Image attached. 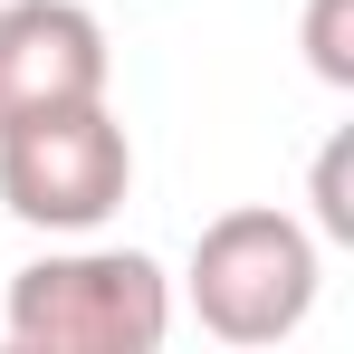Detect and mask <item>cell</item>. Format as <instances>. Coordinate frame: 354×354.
Listing matches in <instances>:
<instances>
[{
	"mask_svg": "<svg viewBox=\"0 0 354 354\" xmlns=\"http://www.w3.org/2000/svg\"><path fill=\"white\" fill-rule=\"evenodd\" d=\"M0 326L29 354H153L173 335V278L144 249H58L10 278Z\"/></svg>",
	"mask_w": 354,
	"mask_h": 354,
	"instance_id": "6da1fadb",
	"label": "cell"
},
{
	"mask_svg": "<svg viewBox=\"0 0 354 354\" xmlns=\"http://www.w3.org/2000/svg\"><path fill=\"white\" fill-rule=\"evenodd\" d=\"M124 192H134V144L106 115V96L0 124V211L10 221L77 239V230H96V221H115Z\"/></svg>",
	"mask_w": 354,
	"mask_h": 354,
	"instance_id": "7a4b0ae2",
	"label": "cell"
},
{
	"mask_svg": "<svg viewBox=\"0 0 354 354\" xmlns=\"http://www.w3.org/2000/svg\"><path fill=\"white\" fill-rule=\"evenodd\" d=\"M192 306L221 345H278L316 306V239L288 211H221L192 239Z\"/></svg>",
	"mask_w": 354,
	"mask_h": 354,
	"instance_id": "3957f363",
	"label": "cell"
},
{
	"mask_svg": "<svg viewBox=\"0 0 354 354\" xmlns=\"http://www.w3.org/2000/svg\"><path fill=\"white\" fill-rule=\"evenodd\" d=\"M106 96V29L77 0H10L0 10V124Z\"/></svg>",
	"mask_w": 354,
	"mask_h": 354,
	"instance_id": "277c9868",
	"label": "cell"
},
{
	"mask_svg": "<svg viewBox=\"0 0 354 354\" xmlns=\"http://www.w3.org/2000/svg\"><path fill=\"white\" fill-rule=\"evenodd\" d=\"M306 67L326 86H354V0H306Z\"/></svg>",
	"mask_w": 354,
	"mask_h": 354,
	"instance_id": "5b68a950",
	"label": "cell"
},
{
	"mask_svg": "<svg viewBox=\"0 0 354 354\" xmlns=\"http://www.w3.org/2000/svg\"><path fill=\"white\" fill-rule=\"evenodd\" d=\"M306 201H316V230H326V239H354V134H335V144L316 153Z\"/></svg>",
	"mask_w": 354,
	"mask_h": 354,
	"instance_id": "8992f818",
	"label": "cell"
}]
</instances>
